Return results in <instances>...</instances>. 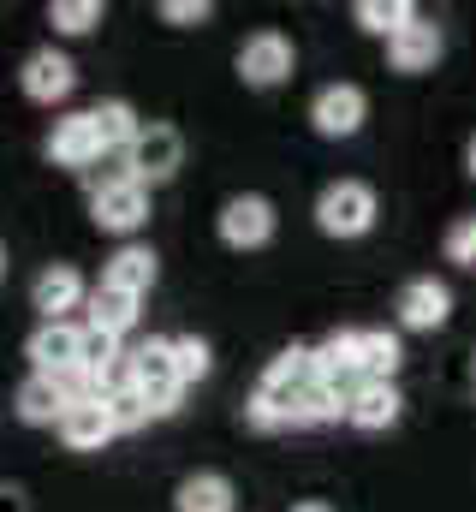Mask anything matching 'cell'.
<instances>
[{
  "label": "cell",
  "mask_w": 476,
  "mask_h": 512,
  "mask_svg": "<svg viewBox=\"0 0 476 512\" xmlns=\"http://www.w3.org/2000/svg\"><path fill=\"white\" fill-rule=\"evenodd\" d=\"M137 304H143V298H131V292L96 286V292H90V328H102V334L125 340V334L137 328Z\"/></svg>",
  "instance_id": "cell-22"
},
{
  "label": "cell",
  "mask_w": 476,
  "mask_h": 512,
  "mask_svg": "<svg viewBox=\"0 0 476 512\" xmlns=\"http://www.w3.org/2000/svg\"><path fill=\"white\" fill-rule=\"evenodd\" d=\"M48 24H54L60 36H84V30L102 24V0H54V6H48Z\"/></svg>",
  "instance_id": "cell-25"
},
{
  "label": "cell",
  "mask_w": 476,
  "mask_h": 512,
  "mask_svg": "<svg viewBox=\"0 0 476 512\" xmlns=\"http://www.w3.org/2000/svg\"><path fill=\"white\" fill-rule=\"evenodd\" d=\"M310 382H316V346H286V352H274V364L262 370V382H256L250 405H244V423L262 429V435L292 429V405H298V393Z\"/></svg>",
  "instance_id": "cell-1"
},
{
  "label": "cell",
  "mask_w": 476,
  "mask_h": 512,
  "mask_svg": "<svg viewBox=\"0 0 476 512\" xmlns=\"http://www.w3.org/2000/svg\"><path fill=\"white\" fill-rule=\"evenodd\" d=\"M316 382L340 387V393L357 387V328H340L316 346Z\"/></svg>",
  "instance_id": "cell-20"
},
{
  "label": "cell",
  "mask_w": 476,
  "mask_h": 512,
  "mask_svg": "<svg viewBox=\"0 0 476 512\" xmlns=\"http://www.w3.org/2000/svg\"><path fill=\"white\" fill-rule=\"evenodd\" d=\"M90 120H96V137H102V149H131L137 143V131H143V120H137V108L131 102H96L90 108Z\"/></svg>",
  "instance_id": "cell-23"
},
{
  "label": "cell",
  "mask_w": 476,
  "mask_h": 512,
  "mask_svg": "<svg viewBox=\"0 0 476 512\" xmlns=\"http://www.w3.org/2000/svg\"><path fill=\"white\" fill-rule=\"evenodd\" d=\"M441 48H447V42H441V30L417 18V24H405V30L387 42V60H393V72H435Z\"/></svg>",
  "instance_id": "cell-17"
},
{
  "label": "cell",
  "mask_w": 476,
  "mask_h": 512,
  "mask_svg": "<svg viewBox=\"0 0 476 512\" xmlns=\"http://www.w3.org/2000/svg\"><path fill=\"white\" fill-rule=\"evenodd\" d=\"M78 352H84V328H72V322H42L30 334V346H24L30 376H72Z\"/></svg>",
  "instance_id": "cell-10"
},
{
  "label": "cell",
  "mask_w": 476,
  "mask_h": 512,
  "mask_svg": "<svg viewBox=\"0 0 476 512\" xmlns=\"http://www.w3.org/2000/svg\"><path fill=\"white\" fill-rule=\"evenodd\" d=\"M399 334L387 328H357V382H393L399 370Z\"/></svg>",
  "instance_id": "cell-21"
},
{
  "label": "cell",
  "mask_w": 476,
  "mask_h": 512,
  "mask_svg": "<svg viewBox=\"0 0 476 512\" xmlns=\"http://www.w3.org/2000/svg\"><path fill=\"white\" fill-rule=\"evenodd\" d=\"M90 221L102 227V233H137L143 221H149V185H137L125 167H114L108 179H96V191H90Z\"/></svg>",
  "instance_id": "cell-3"
},
{
  "label": "cell",
  "mask_w": 476,
  "mask_h": 512,
  "mask_svg": "<svg viewBox=\"0 0 476 512\" xmlns=\"http://www.w3.org/2000/svg\"><path fill=\"white\" fill-rule=\"evenodd\" d=\"M72 84H78V66H72L60 48H36V54L18 66V90H24L36 108H54V102H66V96H72Z\"/></svg>",
  "instance_id": "cell-9"
},
{
  "label": "cell",
  "mask_w": 476,
  "mask_h": 512,
  "mask_svg": "<svg viewBox=\"0 0 476 512\" xmlns=\"http://www.w3.org/2000/svg\"><path fill=\"white\" fill-rule=\"evenodd\" d=\"M447 256H453L459 268H476V215H471V221H459V227L447 233Z\"/></svg>",
  "instance_id": "cell-29"
},
{
  "label": "cell",
  "mask_w": 476,
  "mask_h": 512,
  "mask_svg": "<svg viewBox=\"0 0 476 512\" xmlns=\"http://www.w3.org/2000/svg\"><path fill=\"white\" fill-rule=\"evenodd\" d=\"M471 393H476V352H471Z\"/></svg>",
  "instance_id": "cell-33"
},
{
  "label": "cell",
  "mask_w": 476,
  "mask_h": 512,
  "mask_svg": "<svg viewBox=\"0 0 476 512\" xmlns=\"http://www.w3.org/2000/svg\"><path fill=\"white\" fill-rule=\"evenodd\" d=\"M447 316H453V292H447L435 274L405 280V292H399V322H405V328L435 334V328H447Z\"/></svg>",
  "instance_id": "cell-13"
},
{
  "label": "cell",
  "mask_w": 476,
  "mask_h": 512,
  "mask_svg": "<svg viewBox=\"0 0 476 512\" xmlns=\"http://www.w3.org/2000/svg\"><path fill=\"white\" fill-rule=\"evenodd\" d=\"M30 304L42 310V322H66L78 304H90V286H84V274L72 262H54V268H42L30 280Z\"/></svg>",
  "instance_id": "cell-11"
},
{
  "label": "cell",
  "mask_w": 476,
  "mask_h": 512,
  "mask_svg": "<svg viewBox=\"0 0 476 512\" xmlns=\"http://www.w3.org/2000/svg\"><path fill=\"white\" fill-rule=\"evenodd\" d=\"M292 512H334V507H328V501H298Z\"/></svg>",
  "instance_id": "cell-31"
},
{
  "label": "cell",
  "mask_w": 476,
  "mask_h": 512,
  "mask_svg": "<svg viewBox=\"0 0 476 512\" xmlns=\"http://www.w3.org/2000/svg\"><path fill=\"white\" fill-rule=\"evenodd\" d=\"M108 149H102V137H96V120L90 114H66V120H54L48 131V161L54 167H96Z\"/></svg>",
  "instance_id": "cell-14"
},
{
  "label": "cell",
  "mask_w": 476,
  "mask_h": 512,
  "mask_svg": "<svg viewBox=\"0 0 476 512\" xmlns=\"http://www.w3.org/2000/svg\"><path fill=\"white\" fill-rule=\"evenodd\" d=\"M233 507H238V495L221 471H191L173 489V512H233Z\"/></svg>",
  "instance_id": "cell-18"
},
{
  "label": "cell",
  "mask_w": 476,
  "mask_h": 512,
  "mask_svg": "<svg viewBox=\"0 0 476 512\" xmlns=\"http://www.w3.org/2000/svg\"><path fill=\"white\" fill-rule=\"evenodd\" d=\"M399 387L393 382H357L352 393H346V423L352 429H363V435H381V429H393L399 423Z\"/></svg>",
  "instance_id": "cell-16"
},
{
  "label": "cell",
  "mask_w": 476,
  "mask_h": 512,
  "mask_svg": "<svg viewBox=\"0 0 476 512\" xmlns=\"http://www.w3.org/2000/svg\"><path fill=\"white\" fill-rule=\"evenodd\" d=\"M292 42L280 36V30H256V36H244V48H238V78L250 84V90H274V84H286L292 78Z\"/></svg>",
  "instance_id": "cell-7"
},
{
  "label": "cell",
  "mask_w": 476,
  "mask_h": 512,
  "mask_svg": "<svg viewBox=\"0 0 476 512\" xmlns=\"http://www.w3.org/2000/svg\"><path fill=\"white\" fill-rule=\"evenodd\" d=\"M369 120V96L357 90V84H322L316 90V102H310V126L322 131V137H357Z\"/></svg>",
  "instance_id": "cell-8"
},
{
  "label": "cell",
  "mask_w": 476,
  "mask_h": 512,
  "mask_svg": "<svg viewBox=\"0 0 476 512\" xmlns=\"http://www.w3.org/2000/svg\"><path fill=\"white\" fill-rule=\"evenodd\" d=\"M131 364V387L149 399L155 417H173L179 399H185V382H179V358H173V340H143L137 352H125Z\"/></svg>",
  "instance_id": "cell-2"
},
{
  "label": "cell",
  "mask_w": 476,
  "mask_h": 512,
  "mask_svg": "<svg viewBox=\"0 0 476 512\" xmlns=\"http://www.w3.org/2000/svg\"><path fill=\"white\" fill-rule=\"evenodd\" d=\"M114 411H108V399H78L66 417H60V441L72 447V453H102L108 441H114Z\"/></svg>",
  "instance_id": "cell-15"
},
{
  "label": "cell",
  "mask_w": 476,
  "mask_h": 512,
  "mask_svg": "<svg viewBox=\"0 0 476 512\" xmlns=\"http://www.w3.org/2000/svg\"><path fill=\"white\" fill-rule=\"evenodd\" d=\"M375 191L363 185V179H334L322 197H316V227L328 233V239H363L369 227H375Z\"/></svg>",
  "instance_id": "cell-4"
},
{
  "label": "cell",
  "mask_w": 476,
  "mask_h": 512,
  "mask_svg": "<svg viewBox=\"0 0 476 512\" xmlns=\"http://www.w3.org/2000/svg\"><path fill=\"white\" fill-rule=\"evenodd\" d=\"M102 286L143 298V292L155 286V251H149V245H119V251L108 256V268H102Z\"/></svg>",
  "instance_id": "cell-19"
},
{
  "label": "cell",
  "mask_w": 476,
  "mask_h": 512,
  "mask_svg": "<svg viewBox=\"0 0 476 512\" xmlns=\"http://www.w3.org/2000/svg\"><path fill=\"white\" fill-rule=\"evenodd\" d=\"M108 411H114V429H119V435H125V429H143V423L155 417V411H149V399H143L137 387H119L114 399H108Z\"/></svg>",
  "instance_id": "cell-27"
},
{
  "label": "cell",
  "mask_w": 476,
  "mask_h": 512,
  "mask_svg": "<svg viewBox=\"0 0 476 512\" xmlns=\"http://www.w3.org/2000/svg\"><path fill=\"white\" fill-rule=\"evenodd\" d=\"M179 161H185V137L179 126H143L137 131V143L125 149V173L137 179V185H167L173 173H179Z\"/></svg>",
  "instance_id": "cell-5"
},
{
  "label": "cell",
  "mask_w": 476,
  "mask_h": 512,
  "mask_svg": "<svg viewBox=\"0 0 476 512\" xmlns=\"http://www.w3.org/2000/svg\"><path fill=\"white\" fill-rule=\"evenodd\" d=\"M352 18L369 30V36H387V42H393L405 24H417V6H411V0H357Z\"/></svg>",
  "instance_id": "cell-24"
},
{
  "label": "cell",
  "mask_w": 476,
  "mask_h": 512,
  "mask_svg": "<svg viewBox=\"0 0 476 512\" xmlns=\"http://www.w3.org/2000/svg\"><path fill=\"white\" fill-rule=\"evenodd\" d=\"M215 227H221V245H233V251H262V245L274 239V203L256 197V191L227 197L221 215H215Z\"/></svg>",
  "instance_id": "cell-6"
},
{
  "label": "cell",
  "mask_w": 476,
  "mask_h": 512,
  "mask_svg": "<svg viewBox=\"0 0 476 512\" xmlns=\"http://www.w3.org/2000/svg\"><path fill=\"white\" fill-rule=\"evenodd\" d=\"M0 512H30V507H24V495H18V489H6V483H0Z\"/></svg>",
  "instance_id": "cell-30"
},
{
  "label": "cell",
  "mask_w": 476,
  "mask_h": 512,
  "mask_svg": "<svg viewBox=\"0 0 476 512\" xmlns=\"http://www.w3.org/2000/svg\"><path fill=\"white\" fill-rule=\"evenodd\" d=\"M465 167H471V179H476V137H471V149H465Z\"/></svg>",
  "instance_id": "cell-32"
},
{
  "label": "cell",
  "mask_w": 476,
  "mask_h": 512,
  "mask_svg": "<svg viewBox=\"0 0 476 512\" xmlns=\"http://www.w3.org/2000/svg\"><path fill=\"white\" fill-rule=\"evenodd\" d=\"M173 358H179V382H203L209 376V340H197V334H173Z\"/></svg>",
  "instance_id": "cell-26"
},
{
  "label": "cell",
  "mask_w": 476,
  "mask_h": 512,
  "mask_svg": "<svg viewBox=\"0 0 476 512\" xmlns=\"http://www.w3.org/2000/svg\"><path fill=\"white\" fill-rule=\"evenodd\" d=\"M12 411H18V423H30V429H60V417L72 411V393L60 376H24L18 393H12Z\"/></svg>",
  "instance_id": "cell-12"
},
{
  "label": "cell",
  "mask_w": 476,
  "mask_h": 512,
  "mask_svg": "<svg viewBox=\"0 0 476 512\" xmlns=\"http://www.w3.org/2000/svg\"><path fill=\"white\" fill-rule=\"evenodd\" d=\"M0 274H6V251H0Z\"/></svg>",
  "instance_id": "cell-34"
},
{
  "label": "cell",
  "mask_w": 476,
  "mask_h": 512,
  "mask_svg": "<svg viewBox=\"0 0 476 512\" xmlns=\"http://www.w3.org/2000/svg\"><path fill=\"white\" fill-rule=\"evenodd\" d=\"M209 12H215L209 0H161V18L167 24H185V30L191 24H209Z\"/></svg>",
  "instance_id": "cell-28"
}]
</instances>
